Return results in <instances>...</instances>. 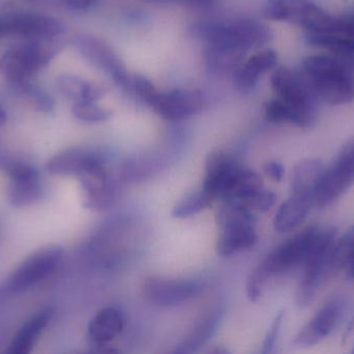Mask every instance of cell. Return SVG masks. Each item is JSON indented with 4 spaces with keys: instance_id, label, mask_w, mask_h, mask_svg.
Here are the masks:
<instances>
[{
    "instance_id": "6",
    "label": "cell",
    "mask_w": 354,
    "mask_h": 354,
    "mask_svg": "<svg viewBox=\"0 0 354 354\" xmlns=\"http://www.w3.org/2000/svg\"><path fill=\"white\" fill-rule=\"evenodd\" d=\"M319 226L311 227L285 241L259 263L256 269L268 281L270 276H278L297 266L304 265L315 242Z\"/></svg>"
},
{
    "instance_id": "41",
    "label": "cell",
    "mask_w": 354,
    "mask_h": 354,
    "mask_svg": "<svg viewBox=\"0 0 354 354\" xmlns=\"http://www.w3.org/2000/svg\"><path fill=\"white\" fill-rule=\"evenodd\" d=\"M354 330V316L351 318V321H349L348 326H347L346 330L344 332V335H343V342H346L347 339L353 335Z\"/></svg>"
},
{
    "instance_id": "17",
    "label": "cell",
    "mask_w": 354,
    "mask_h": 354,
    "mask_svg": "<svg viewBox=\"0 0 354 354\" xmlns=\"http://www.w3.org/2000/svg\"><path fill=\"white\" fill-rule=\"evenodd\" d=\"M326 166L319 159H305L297 164L291 176V191L315 205V197Z\"/></svg>"
},
{
    "instance_id": "26",
    "label": "cell",
    "mask_w": 354,
    "mask_h": 354,
    "mask_svg": "<svg viewBox=\"0 0 354 354\" xmlns=\"http://www.w3.org/2000/svg\"><path fill=\"white\" fill-rule=\"evenodd\" d=\"M58 89L62 95L75 102L93 101L101 99L105 89L95 83L89 82L81 77L72 74H62L57 79Z\"/></svg>"
},
{
    "instance_id": "18",
    "label": "cell",
    "mask_w": 354,
    "mask_h": 354,
    "mask_svg": "<svg viewBox=\"0 0 354 354\" xmlns=\"http://www.w3.org/2000/svg\"><path fill=\"white\" fill-rule=\"evenodd\" d=\"M103 163L101 156L85 149H71L62 152L48 161V172L58 176H79L87 168Z\"/></svg>"
},
{
    "instance_id": "25",
    "label": "cell",
    "mask_w": 354,
    "mask_h": 354,
    "mask_svg": "<svg viewBox=\"0 0 354 354\" xmlns=\"http://www.w3.org/2000/svg\"><path fill=\"white\" fill-rule=\"evenodd\" d=\"M312 206L306 200L291 195L279 207L274 215V230L282 234L295 230L306 220Z\"/></svg>"
},
{
    "instance_id": "32",
    "label": "cell",
    "mask_w": 354,
    "mask_h": 354,
    "mask_svg": "<svg viewBox=\"0 0 354 354\" xmlns=\"http://www.w3.org/2000/svg\"><path fill=\"white\" fill-rule=\"evenodd\" d=\"M130 87L134 89L135 93L138 95L142 101L149 105L153 98L156 97L159 91L156 89L155 85L151 83L149 79L143 75L136 74L133 77L130 82Z\"/></svg>"
},
{
    "instance_id": "40",
    "label": "cell",
    "mask_w": 354,
    "mask_h": 354,
    "mask_svg": "<svg viewBox=\"0 0 354 354\" xmlns=\"http://www.w3.org/2000/svg\"><path fill=\"white\" fill-rule=\"evenodd\" d=\"M344 268L346 269L348 278H354V254L351 256V259L348 260Z\"/></svg>"
},
{
    "instance_id": "33",
    "label": "cell",
    "mask_w": 354,
    "mask_h": 354,
    "mask_svg": "<svg viewBox=\"0 0 354 354\" xmlns=\"http://www.w3.org/2000/svg\"><path fill=\"white\" fill-rule=\"evenodd\" d=\"M276 203V193L264 188L249 202L247 207L253 212H268L274 207Z\"/></svg>"
},
{
    "instance_id": "13",
    "label": "cell",
    "mask_w": 354,
    "mask_h": 354,
    "mask_svg": "<svg viewBox=\"0 0 354 354\" xmlns=\"http://www.w3.org/2000/svg\"><path fill=\"white\" fill-rule=\"evenodd\" d=\"M344 312V301L333 299L324 306L316 315L299 330L293 341L299 347L315 346L336 328Z\"/></svg>"
},
{
    "instance_id": "10",
    "label": "cell",
    "mask_w": 354,
    "mask_h": 354,
    "mask_svg": "<svg viewBox=\"0 0 354 354\" xmlns=\"http://www.w3.org/2000/svg\"><path fill=\"white\" fill-rule=\"evenodd\" d=\"M83 189V204L93 211H104L113 205L118 188L103 163L95 164L79 175Z\"/></svg>"
},
{
    "instance_id": "24",
    "label": "cell",
    "mask_w": 354,
    "mask_h": 354,
    "mask_svg": "<svg viewBox=\"0 0 354 354\" xmlns=\"http://www.w3.org/2000/svg\"><path fill=\"white\" fill-rule=\"evenodd\" d=\"M306 43L314 47L324 48L335 57L354 62V39L338 33H308Z\"/></svg>"
},
{
    "instance_id": "3",
    "label": "cell",
    "mask_w": 354,
    "mask_h": 354,
    "mask_svg": "<svg viewBox=\"0 0 354 354\" xmlns=\"http://www.w3.org/2000/svg\"><path fill=\"white\" fill-rule=\"evenodd\" d=\"M62 48L64 43L58 37L33 39L12 48L0 57V75L14 85H24L50 64Z\"/></svg>"
},
{
    "instance_id": "16",
    "label": "cell",
    "mask_w": 354,
    "mask_h": 354,
    "mask_svg": "<svg viewBox=\"0 0 354 354\" xmlns=\"http://www.w3.org/2000/svg\"><path fill=\"white\" fill-rule=\"evenodd\" d=\"M10 183V201L16 207L30 205L41 197L39 175L35 168L15 164L8 168Z\"/></svg>"
},
{
    "instance_id": "30",
    "label": "cell",
    "mask_w": 354,
    "mask_h": 354,
    "mask_svg": "<svg viewBox=\"0 0 354 354\" xmlns=\"http://www.w3.org/2000/svg\"><path fill=\"white\" fill-rule=\"evenodd\" d=\"M73 114L78 120L87 123H102L110 120L111 110L102 107L93 101L76 102L73 106Z\"/></svg>"
},
{
    "instance_id": "7",
    "label": "cell",
    "mask_w": 354,
    "mask_h": 354,
    "mask_svg": "<svg viewBox=\"0 0 354 354\" xmlns=\"http://www.w3.org/2000/svg\"><path fill=\"white\" fill-rule=\"evenodd\" d=\"M354 184V139L347 141L333 163L326 168L317 193L315 205L328 207L338 201Z\"/></svg>"
},
{
    "instance_id": "19",
    "label": "cell",
    "mask_w": 354,
    "mask_h": 354,
    "mask_svg": "<svg viewBox=\"0 0 354 354\" xmlns=\"http://www.w3.org/2000/svg\"><path fill=\"white\" fill-rule=\"evenodd\" d=\"M266 116L276 124H291L301 129L312 128L317 118V107H299L277 98L266 105Z\"/></svg>"
},
{
    "instance_id": "12",
    "label": "cell",
    "mask_w": 354,
    "mask_h": 354,
    "mask_svg": "<svg viewBox=\"0 0 354 354\" xmlns=\"http://www.w3.org/2000/svg\"><path fill=\"white\" fill-rule=\"evenodd\" d=\"M203 104L201 91L174 89L166 93L159 91L149 106L166 120L180 121L199 114Z\"/></svg>"
},
{
    "instance_id": "36",
    "label": "cell",
    "mask_w": 354,
    "mask_h": 354,
    "mask_svg": "<svg viewBox=\"0 0 354 354\" xmlns=\"http://www.w3.org/2000/svg\"><path fill=\"white\" fill-rule=\"evenodd\" d=\"M27 93L29 94V97L35 102V105L37 106V109L45 110V112H50V110L53 109V101L46 94L35 89H28Z\"/></svg>"
},
{
    "instance_id": "38",
    "label": "cell",
    "mask_w": 354,
    "mask_h": 354,
    "mask_svg": "<svg viewBox=\"0 0 354 354\" xmlns=\"http://www.w3.org/2000/svg\"><path fill=\"white\" fill-rule=\"evenodd\" d=\"M60 1L73 10H84L91 8L95 0H60Z\"/></svg>"
},
{
    "instance_id": "37",
    "label": "cell",
    "mask_w": 354,
    "mask_h": 354,
    "mask_svg": "<svg viewBox=\"0 0 354 354\" xmlns=\"http://www.w3.org/2000/svg\"><path fill=\"white\" fill-rule=\"evenodd\" d=\"M263 172L268 178L276 182H280L284 179L285 168L282 163L278 161H268L264 164Z\"/></svg>"
},
{
    "instance_id": "28",
    "label": "cell",
    "mask_w": 354,
    "mask_h": 354,
    "mask_svg": "<svg viewBox=\"0 0 354 354\" xmlns=\"http://www.w3.org/2000/svg\"><path fill=\"white\" fill-rule=\"evenodd\" d=\"M243 51L207 47L204 54L206 68L210 73H226L239 68Z\"/></svg>"
},
{
    "instance_id": "14",
    "label": "cell",
    "mask_w": 354,
    "mask_h": 354,
    "mask_svg": "<svg viewBox=\"0 0 354 354\" xmlns=\"http://www.w3.org/2000/svg\"><path fill=\"white\" fill-rule=\"evenodd\" d=\"M241 168L236 158L225 151H214L205 159L206 177L203 189L214 201L224 200L229 186Z\"/></svg>"
},
{
    "instance_id": "42",
    "label": "cell",
    "mask_w": 354,
    "mask_h": 354,
    "mask_svg": "<svg viewBox=\"0 0 354 354\" xmlns=\"http://www.w3.org/2000/svg\"><path fill=\"white\" fill-rule=\"evenodd\" d=\"M6 114H4L3 110L0 108V127L2 126V125L4 124V122H6Z\"/></svg>"
},
{
    "instance_id": "27",
    "label": "cell",
    "mask_w": 354,
    "mask_h": 354,
    "mask_svg": "<svg viewBox=\"0 0 354 354\" xmlns=\"http://www.w3.org/2000/svg\"><path fill=\"white\" fill-rule=\"evenodd\" d=\"M224 311L222 309L216 310L208 315L199 326L191 333L183 343L176 346V353H193L199 351L203 345L208 342L214 336V333L220 326Z\"/></svg>"
},
{
    "instance_id": "31",
    "label": "cell",
    "mask_w": 354,
    "mask_h": 354,
    "mask_svg": "<svg viewBox=\"0 0 354 354\" xmlns=\"http://www.w3.org/2000/svg\"><path fill=\"white\" fill-rule=\"evenodd\" d=\"M354 254V224L337 240L335 247V263L338 270L345 267L348 260Z\"/></svg>"
},
{
    "instance_id": "8",
    "label": "cell",
    "mask_w": 354,
    "mask_h": 354,
    "mask_svg": "<svg viewBox=\"0 0 354 354\" xmlns=\"http://www.w3.org/2000/svg\"><path fill=\"white\" fill-rule=\"evenodd\" d=\"M73 45L89 64L107 74L118 87H130L126 66L109 44L91 35H78L73 39Z\"/></svg>"
},
{
    "instance_id": "20",
    "label": "cell",
    "mask_w": 354,
    "mask_h": 354,
    "mask_svg": "<svg viewBox=\"0 0 354 354\" xmlns=\"http://www.w3.org/2000/svg\"><path fill=\"white\" fill-rule=\"evenodd\" d=\"M277 64L278 54L274 50L268 49L254 54L235 70L234 83L237 89L249 93L257 85L261 75L276 68Z\"/></svg>"
},
{
    "instance_id": "35",
    "label": "cell",
    "mask_w": 354,
    "mask_h": 354,
    "mask_svg": "<svg viewBox=\"0 0 354 354\" xmlns=\"http://www.w3.org/2000/svg\"><path fill=\"white\" fill-rule=\"evenodd\" d=\"M335 31L354 39V12L344 16L336 17Z\"/></svg>"
},
{
    "instance_id": "22",
    "label": "cell",
    "mask_w": 354,
    "mask_h": 354,
    "mask_svg": "<svg viewBox=\"0 0 354 354\" xmlns=\"http://www.w3.org/2000/svg\"><path fill=\"white\" fill-rule=\"evenodd\" d=\"M264 189L262 177L250 168H239L225 195L224 202H236L247 207L249 202Z\"/></svg>"
},
{
    "instance_id": "15",
    "label": "cell",
    "mask_w": 354,
    "mask_h": 354,
    "mask_svg": "<svg viewBox=\"0 0 354 354\" xmlns=\"http://www.w3.org/2000/svg\"><path fill=\"white\" fill-rule=\"evenodd\" d=\"M270 81L280 99L299 107H317L318 101L301 72L281 67L272 73Z\"/></svg>"
},
{
    "instance_id": "4",
    "label": "cell",
    "mask_w": 354,
    "mask_h": 354,
    "mask_svg": "<svg viewBox=\"0 0 354 354\" xmlns=\"http://www.w3.org/2000/svg\"><path fill=\"white\" fill-rule=\"evenodd\" d=\"M220 229L216 253L231 257L252 249L257 242L255 212L236 202H224L216 215Z\"/></svg>"
},
{
    "instance_id": "23",
    "label": "cell",
    "mask_w": 354,
    "mask_h": 354,
    "mask_svg": "<svg viewBox=\"0 0 354 354\" xmlns=\"http://www.w3.org/2000/svg\"><path fill=\"white\" fill-rule=\"evenodd\" d=\"M49 309L39 312L23 326L18 334L12 339L8 353L10 354H27L30 353L41 333L49 324L51 318Z\"/></svg>"
},
{
    "instance_id": "43",
    "label": "cell",
    "mask_w": 354,
    "mask_h": 354,
    "mask_svg": "<svg viewBox=\"0 0 354 354\" xmlns=\"http://www.w3.org/2000/svg\"><path fill=\"white\" fill-rule=\"evenodd\" d=\"M210 353L225 354L228 353V351H227L226 348H223V347H220V348L214 349V351H210Z\"/></svg>"
},
{
    "instance_id": "29",
    "label": "cell",
    "mask_w": 354,
    "mask_h": 354,
    "mask_svg": "<svg viewBox=\"0 0 354 354\" xmlns=\"http://www.w3.org/2000/svg\"><path fill=\"white\" fill-rule=\"evenodd\" d=\"M214 199L206 193L203 188L197 193H192L189 197H185L174 206L171 215L174 218H187L200 213L203 210L207 209L214 203Z\"/></svg>"
},
{
    "instance_id": "11",
    "label": "cell",
    "mask_w": 354,
    "mask_h": 354,
    "mask_svg": "<svg viewBox=\"0 0 354 354\" xmlns=\"http://www.w3.org/2000/svg\"><path fill=\"white\" fill-rule=\"evenodd\" d=\"M147 301L161 307H174L193 299L201 290L199 283L189 280L151 276L143 283Z\"/></svg>"
},
{
    "instance_id": "34",
    "label": "cell",
    "mask_w": 354,
    "mask_h": 354,
    "mask_svg": "<svg viewBox=\"0 0 354 354\" xmlns=\"http://www.w3.org/2000/svg\"><path fill=\"white\" fill-rule=\"evenodd\" d=\"M285 312H279L278 315L274 317L270 330L264 338L263 345H262L261 353L263 354L272 353L276 346L277 340L280 335L281 328H282L283 321H284Z\"/></svg>"
},
{
    "instance_id": "39",
    "label": "cell",
    "mask_w": 354,
    "mask_h": 354,
    "mask_svg": "<svg viewBox=\"0 0 354 354\" xmlns=\"http://www.w3.org/2000/svg\"><path fill=\"white\" fill-rule=\"evenodd\" d=\"M166 1H183L196 4V6H210V4L216 3L218 0H166Z\"/></svg>"
},
{
    "instance_id": "5",
    "label": "cell",
    "mask_w": 354,
    "mask_h": 354,
    "mask_svg": "<svg viewBox=\"0 0 354 354\" xmlns=\"http://www.w3.org/2000/svg\"><path fill=\"white\" fill-rule=\"evenodd\" d=\"M263 15L270 20L297 25L308 33H336V17L312 0H266Z\"/></svg>"
},
{
    "instance_id": "2",
    "label": "cell",
    "mask_w": 354,
    "mask_h": 354,
    "mask_svg": "<svg viewBox=\"0 0 354 354\" xmlns=\"http://www.w3.org/2000/svg\"><path fill=\"white\" fill-rule=\"evenodd\" d=\"M301 72L318 102L338 106L353 101L354 81L340 60L326 55L307 56Z\"/></svg>"
},
{
    "instance_id": "21",
    "label": "cell",
    "mask_w": 354,
    "mask_h": 354,
    "mask_svg": "<svg viewBox=\"0 0 354 354\" xmlns=\"http://www.w3.org/2000/svg\"><path fill=\"white\" fill-rule=\"evenodd\" d=\"M124 328V318L122 312L115 308H106L91 319L88 337L93 345L106 346L122 332Z\"/></svg>"
},
{
    "instance_id": "9",
    "label": "cell",
    "mask_w": 354,
    "mask_h": 354,
    "mask_svg": "<svg viewBox=\"0 0 354 354\" xmlns=\"http://www.w3.org/2000/svg\"><path fill=\"white\" fill-rule=\"evenodd\" d=\"M64 257L59 247H45L29 256L14 272L10 288L15 292L26 290L55 272Z\"/></svg>"
},
{
    "instance_id": "44",
    "label": "cell",
    "mask_w": 354,
    "mask_h": 354,
    "mask_svg": "<svg viewBox=\"0 0 354 354\" xmlns=\"http://www.w3.org/2000/svg\"><path fill=\"white\" fill-rule=\"evenodd\" d=\"M353 353H354V345H353Z\"/></svg>"
},
{
    "instance_id": "1",
    "label": "cell",
    "mask_w": 354,
    "mask_h": 354,
    "mask_svg": "<svg viewBox=\"0 0 354 354\" xmlns=\"http://www.w3.org/2000/svg\"><path fill=\"white\" fill-rule=\"evenodd\" d=\"M189 33L207 47L247 51L270 43L272 28L252 19L224 21H197L189 26Z\"/></svg>"
}]
</instances>
